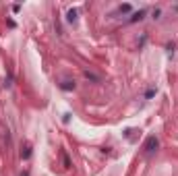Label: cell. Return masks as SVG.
<instances>
[{"mask_svg": "<svg viewBox=\"0 0 178 176\" xmlns=\"http://www.w3.org/2000/svg\"><path fill=\"white\" fill-rule=\"evenodd\" d=\"M21 156H23V157H25V160H27V157H29V156H31V147H29V145H25V149H23V151H21Z\"/></svg>", "mask_w": 178, "mask_h": 176, "instance_id": "cell-4", "label": "cell"}, {"mask_svg": "<svg viewBox=\"0 0 178 176\" xmlns=\"http://www.w3.org/2000/svg\"><path fill=\"white\" fill-rule=\"evenodd\" d=\"M85 77H87V79H91V81H95V83H99V77H95L93 73H89V70H85Z\"/></svg>", "mask_w": 178, "mask_h": 176, "instance_id": "cell-6", "label": "cell"}, {"mask_svg": "<svg viewBox=\"0 0 178 176\" xmlns=\"http://www.w3.org/2000/svg\"><path fill=\"white\" fill-rule=\"evenodd\" d=\"M21 176H27V174H21Z\"/></svg>", "mask_w": 178, "mask_h": 176, "instance_id": "cell-9", "label": "cell"}, {"mask_svg": "<svg viewBox=\"0 0 178 176\" xmlns=\"http://www.w3.org/2000/svg\"><path fill=\"white\" fill-rule=\"evenodd\" d=\"M158 139H155V137H147V141H145V149L149 151V153H151V151H155L158 149Z\"/></svg>", "mask_w": 178, "mask_h": 176, "instance_id": "cell-1", "label": "cell"}, {"mask_svg": "<svg viewBox=\"0 0 178 176\" xmlns=\"http://www.w3.org/2000/svg\"><path fill=\"white\" fill-rule=\"evenodd\" d=\"M129 10H131V4H122L120 6V13H129Z\"/></svg>", "mask_w": 178, "mask_h": 176, "instance_id": "cell-8", "label": "cell"}, {"mask_svg": "<svg viewBox=\"0 0 178 176\" xmlns=\"http://www.w3.org/2000/svg\"><path fill=\"white\" fill-rule=\"evenodd\" d=\"M155 96V89H147V93H145V97H147V100H151V97Z\"/></svg>", "mask_w": 178, "mask_h": 176, "instance_id": "cell-7", "label": "cell"}, {"mask_svg": "<svg viewBox=\"0 0 178 176\" xmlns=\"http://www.w3.org/2000/svg\"><path fill=\"white\" fill-rule=\"evenodd\" d=\"M62 89H75V81H64L62 83Z\"/></svg>", "mask_w": 178, "mask_h": 176, "instance_id": "cell-5", "label": "cell"}, {"mask_svg": "<svg viewBox=\"0 0 178 176\" xmlns=\"http://www.w3.org/2000/svg\"><path fill=\"white\" fill-rule=\"evenodd\" d=\"M66 21H69V23H75V21H77V10L75 8H70L69 13H66Z\"/></svg>", "mask_w": 178, "mask_h": 176, "instance_id": "cell-2", "label": "cell"}, {"mask_svg": "<svg viewBox=\"0 0 178 176\" xmlns=\"http://www.w3.org/2000/svg\"><path fill=\"white\" fill-rule=\"evenodd\" d=\"M145 17V10H139V13H133V17H131V23H135V21H141Z\"/></svg>", "mask_w": 178, "mask_h": 176, "instance_id": "cell-3", "label": "cell"}]
</instances>
